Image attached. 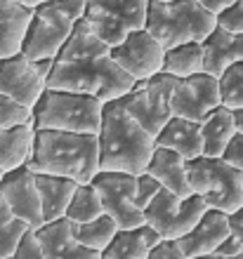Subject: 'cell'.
Returning <instances> with one entry per match:
<instances>
[{
  "mask_svg": "<svg viewBox=\"0 0 243 259\" xmlns=\"http://www.w3.org/2000/svg\"><path fill=\"white\" fill-rule=\"evenodd\" d=\"M135 85L111 57V48L90 28L85 19L76 24L66 45L54 57L48 88L92 95L101 102L121 99Z\"/></svg>",
  "mask_w": 243,
  "mask_h": 259,
  "instance_id": "cell-1",
  "label": "cell"
},
{
  "mask_svg": "<svg viewBox=\"0 0 243 259\" xmlns=\"http://www.w3.org/2000/svg\"><path fill=\"white\" fill-rule=\"evenodd\" d=\"M26 167L36 175H57L78 184H92L99 175V135L36 130Z\"/></svg>",
  "mask_w": 243,
  "mask_h": 259,
  "instance_id": "cell-2",
  "label": "cell"
},
{
  "mask_svg": "<svg viewBox=\"0 0 243 259\" xmlns=\"http://www.w3.org/2000/svg\"><path fill=\"white\" fill-rule=\"evenodd\" d=\"M156 151L151 137L130 116L121 99L104 102L99 127V172H125L144 175Z\"/></svg>",
  "mask_w": 243,
  "mask_h": 259,
  "instance_id": "cell-3",
  "label": "cell"
},
{
  "mask_svg": "<svg viewBox=\"0 0 243 259\" xmlns=\"http://www.w3.org/2000/svg\"><path fill=\"white\" fill-rule=\"evenodd\" d=\"M217 26V14H213L198 0H149L147 31L165 50L184 42H203Z\"/></svg>",
  "mask_w": 243,
  "mask_h": 259,
  "instance_id": "cell-4",
  "label": "cell"
},
{
  "mask_svg": "<svg viewBox=\"0 0 243 259\" xmlns=\"http://www.w3.org/2000/svg\"><path fill=\"white\" fill-rule=\"evenodd\" d=\"M83 14H85V0H48L36 5L21 42V55H26L31 62L45 57L54 59L71 38Z\"/></svg>",
  "mask_w": 243,
  "mask_h": 259,
  "instance_id": "cell-5",
  "label": "cell"
},
{
  "mask_svg": "<svg viewBox=\"0 0 243 259\" xmlns=\"http://www.w3.org/2000/svg\"><path fill=\"white\" fill-rule=\"evenodd\" d=\"M101 113L104 102L97 97L48 88L33 109V127L99 135Z\"/></svg>",
  "mask_w": 243,
  "mask_h": 259,
  "instance_id": "cell-6",
  "label": "cell"
},
{
  "mask_svg": "<svg viewBox=\"0 0 243 259\" xmlns=\"http://www.w3.org/2000/svg\"><path fill=\"white\" fill-rule=\"evenodd\" d=\"M187 179L191 193L205 198L210 210L231 214L243 207V172L222 158L201 156L187 160Z\"/></svg>",
  "mask_w": 243,
  "mask_h": 259,
  "instance_id": "cell-7",
  "label": "cell"
},
{
  "mask_svg": "<svg viewBox=\"0 0 243 259\" xmlns=\"http://www.w3.org/2000/svg\"><path fill=\"white\" fill-rule=\"evenodd\" d=\"M175 85H177L175 75L161 71V73L151 75L147 80H135L132 90L121 97V104L149 135L156 137L172 118L170 102H172Z\"/></svg>",
  "mask_w": 243,
  "mask_h": 259,
  "instance_id": "cell-8",
  "label": "cell"
},
{
  "mask_svg": "<svg viewBox=\"0 0 243 259\" xmlns=\"http://www.w3.org/2000/svg\"><path fill=\"white\" fill-rule=\"evenodd\" d=\"M147 10L149 0H85L83 19L109 48H116L147 26Z\"/></svg>",
  "mask_w": 243,
  "mask_h": 259,
  "instance_id": "cell-9",
  "label": "cell"
},
{
  "mask_svg": "<svg viewBox=\"0 0 243 259\" xmlns=\"http://www.w3.org/2000/svg\"><path fill=\"white\" fill-rule=\"evenodd\" d=\"M208 212V203L203 196L180 198L168 189H161L156 198L144 207V222L161 238L180 240L194 229L201 217Z\"/></svg>",
  "mask_w": 243,
  "mask_h": 259,
  "instance_id": "cell-10",
  "label": "cell"
},
{
  "mask_svg": "<svg viewBox=\"0 0 243 259\" xmlns=\"http://www.w3.org/2000/svg\"><path fill=\"white\" fill-rule=\"evenodd\" d=\"M92 186L97 189L107 212L111 219H116L118 229H135L147 224L144 210L137 205V175L125 172H99L92 179Z\"/></svg>",
  "mask_w": 243,
  "mask_h": 259,
  "instance_id": "cell-11",
  "label": "cell"
},
{
  "mask_svg": "<svg viewBox=\"0 0 243 259\" xmlns=\"http://www.w3.org/2000/svg\"><path fill=\"white\" fill-rule=\"evenodd\" d=\"M220 104H222L220 80L215 75L201 71V73H194L189 78H177V85L172 90V102H170L172 116L201 123Z\"/></svg>",
  "mask_w": 243,
  "mask_h": 259,
  "instance_id": "cell-12",
  "label": "cell"
},
{
  "mask_svg": "<svg viewBox=\"0 0 243 259\" xmlns=\"http://www.w3.org/2000/svg\"><path fill=\"white\" fill-rule=\"evenodd\" d=\"M111 57L130 78L147 80L163 71L165 48L147 28H140V31H132L121 45L111 48Z\"/></svg>",
  "mask_w": 243,
  "mask_h": 259,
  "instance_id": "cell-13",
  "label": "cell"
},
{
  "mask_svg": "<svg viewBox=\"0 0 243 259\" xmlns=\"http://www.w3.org/2000/svg\"><path fill=\"white\" fill-rule=\"evenodd\" d=\"M48 90V82L26 55H12L0 64V92L10 99L19 102L21 106L33 111L41 102L43 92Z\"/></svg>",
  "mask_w": 243,
  "mask_h": 259,
  "instance_id": "cell-14",
  "label": "cell"
},
{
  "mask_svg": "<svg viewBox=\"0 0 243 259\" xmlns=\"http://www.w3.org/2000/svg\"><path fill=\"white\" fill-rule=\"evenodd\" d=\"M0 196L5 198L7 207L19 219H24L31 229L38 231L45 224L41 193H38V186H36V172H31L26 165L5 172V177L0 182Z\"/></svg>",
  "mask_w": 243,
  "mask_h": 259,
  "instance_id": "cell-15",
  "label": "cell"
},
{
  "mask_svg": "<svg viewBox=\"0 0 243 259\" xmlns=\"http://www.w3.org/2000/svg\"><path fill=\"white\" fill-rule=\"evenodd\" d=\"M229 236H231L229 214L208 207V212L201 217V222L187 236L180 238V245H182V250L187 252L189 259H198V257L215 254L217 247L222 245Z\"/></svg>",
  "mask_w": 243,
  "mask_h": 259,
  "instance_id": "cell-16",
  "label": "cell"
},
{
  "mask_svg": "<svg viewBox=\"0 0 243 259\" xmlns=\"http://www.w3.org/2000/svg\"><path fill=\"white\" fill-rule=\"evenodd\" d=\"M45 259H101V252L81 245L74 236V222L66 217L48 222L38 229Z\"/></svg>",
  "mask_w": 243,
  "mask_h": 259,
  "instance_id": "cell-17",
  "label": "cell"
},
{
  "mask_svg": "<svg viewBox=\"0 0 243 259\" xmlns=\"http://www.w3.org/2000/svg\"><path fill=\"white\" fill-rule=\"evenodd\" d=\"M236 62H243V33H229L227 28L215 26L203 40V71L220 78Z\"/></svg>",
  "mask_w": 243,
  "mask_h": 259,
  "instance_id": "cell-18",
  "label": "cell"
},
{
  "mask_svg": "<svg viewBox=\"0 0 243 259\" xmlns=\"http://www.w3.org/2000/svg\"><path fill=\"white\" fill-rule=\"evenodd\" d=\"M147 172L154 179H158V184L163 189L172 191L175 196H180V198L194 196L189 186V179H187V158L180 156L177 151L156 146L154 156H151V160L147 165Z\"/></svg>",
  "mask_w": 243,
  "mask_h": 259,
  "instance_id": "cell-19",
  "label": "cell"
},
{
  "mask_svg": "<svg viewBox=\"0 0 243 259\" xmlns=\"http://www.w3.org/2000/svg\"><path fill=\"white\" fill-rule=\"evenodd\" d=\"M33 17V7L19 0H0V59L21 52V42Z\"/></svg>",
  "mask_w": 243,
  "mask_h": 259,
  "instance_id": "cell-20",
  "label": "cell"
},
{
  "mask_svg": "<svg viewBox=\"0 0 243 259\" xmlns=\"http://www.w3.org/2000/svg\"><path fill=\"white\" fill-rule=\"evenodd\" d=\"M156 146L163 149H172L187 160L203 156V135H201V123L187 120V118L172 116L165 123V127L156 135Z\"/></svg>",
  "mask_w": 243,
  "mask_h": 259,
  "instance_id": "cell-21",
  "label": "cell"
},
{
  "mask_svg": "<svg viewBox=\"0 0 243 259\" xmlns=\"http://www.w3.org/2000/svg\"><path fill=\"white\" fill-rule=\"evenodd\" d=\"M158 240L161 236L149 224L135 226V229H121L107 250L101 252V259H149Z\"/></svg>",
  "mask_w": 243,
  "mask_h": 259,
  "instance_id": "cell-22",
  "label": "cell"
},
{
  "mask_svg": "<svg viewBox=\"0 0 243 259\" xmlns=\"http://www.w3.org/2000/svg\"><path fill=\"white\" fill-rule=\"evenodd\" d=\"M36 186H38V193H41L45 224L66 217L68 203H71V198H74L76 189H78V182L66 177H57V175H36Z\"/></svg>",
  "mask_w": 243,
  "mask_h": 259,
  "instance_id": "cell-23",
  "label": "cell"
},
{
  "mask_svg": "<svg viewBox=\"0 0 243 259\" xmlns=\"http://www.w3.org/2000/svg\"><path fill=\"white\" fill-rule=\"evenodd\" d=\"M201 135H203V156L208 158H222L224 149L236 135V123H234V111L227 106H217L201 120Z\"/></svg>",
  "mask_w": 243,
  "mask_h": 259,
  "instance_id": "cell-24",
  "label": "cell"
},
{
  "mask_svg": "<svg viewBox=\"0 0 243 259\" xmlns=\"http://www.w3.org/2000/svg\"><path fill=\"white\" fill-rule=\"evenodd\" d=\"M33 123L14 125V127H0V167L5 172L17 170L26 165L31 151H33Z\"/></svg>",
  "mask_w": 243,
  "mask_h": 259,
  "instance_id": "cell-25",
  "label": "cell"
},
{
  "mask_svg": "<svg viewBox=\"0 0 243 259\" xmlns=\"http://www.w3.org/2000/svg\"><path fill=\"white\" fill-rule=\"evenodd\" d=\"M163 71L175 78H189L203 71V42H184L165 50Z\"/></svg>",
  "mask_w": 243,
  "mask_h": 259,
  "instance_id": "cell-26",
  "label": "cell"
},
{
  "mask_svg": "<svg viewBox=\"0 0 243 259\" xmlns=\"http://www.w3.org/2000/svg\"><path fill=\"white\" fill-rule=\"evenodd\" d=\"M121 231L116 219H111L104 212L92 222H85V224H74V236L81 245L90 247V250H97V252H104L109 247V243L116 238V233Z\"/></svg>",
  "mask_w": 243,
  "mask_h": 259,
  "instance_id": "cell-27",
  "label": "cell"
},
{
  "mask_svg": "<svg viewBox=\"0 0 243 259\" xmlns=\"http://www.w3.org/2000/svg\"><path fill=\"white\" fill-rule=\"evenodd\" d=\"M99 214H104V205H101L97 189L92 184H78L71 203H68L66 219H71L74 224H85V222L97 219Z\"/></svg>",
  "mask_w": 243,
  "mask_h": 259,
  "instance_id": "cell-28",
  "label": "cell"
},
{
  "mask_svg": "<svg viewBox=\"0 0 243 259\" xmlns=\"http://www.w3.org/2000/svg\"><path fill=\"white\" fill-rule=\"evenodd\" d=\"M31 226L19 219L10 207H7L5 198L0 196V254L5 257H12L19 240L24 238V233L28 231Z\"/></svg>",
  "mask_w": 243,
  "mask_h": 259,
  "instance_id": "cell-29",
  "label": "cell"
},
{
  "mask_svg": "<svg viewBox=\"0 0 243 259\" xmlns=\"http://www.w3.org/2000/svg\"><path fill=\"white\" fill-rule=\"evenodd\" d=\"M220 97L227 109H243V62L231 64L220 78Z\"/></svg>",
  "mask_w": 243,
  "mask_h": 259,
  "instance_id": "cell-30",
  "label": "cell"
},
{
  "mask_svg": "<svg viewBox=\"0 0 243 259\" xmlns=\"http://www.w3.org/2000/svg\"><path fill=\"white\" fill-rule=\"evenodd\" d=\"M26 123H33V111L0 92V127H14Z\"/></svg>",
  "mask_w": 243,
  "mask_h": 259,
  "instance_id": "cell-31",
  "label": "cell"
},
{
  "mask_svg": "<svg viewBox=\"0 0 243 259\" xmlns=\"http://www.w3.org/2000/svg\"><path fill=\"white\" fill-rule=\"evenodd\" d=\"M12 259H45V250H43V243L38 238L36 229H28L24 233V238L19 240V245L14 250Z\"/></svg>",
  "mask_w": 243,
  "mask_h": 259,
  "instance_id": "cell-32",
  "label": "cell"
},
{
  "mask_svg": "<svg viewBox=\"0 0 243 259\" xmlns=\"http://www.w3.org/2000/svg\"><path fill=\"white\" fill-rule=\"evenodd\" d=\"M217 26L227 28L229 33H243V0L231 3L217 14Z\"/></svg>",
  "mask_w": 243,
  "mask_h": 259,
  "instance_id": "cell-33",
  "label": "cell"
},
{
  "mask_svg": "<svg viewBox=\"0 0 243 259\" xmlns=\"http://www.w3.org/2000/svg\"><path fill=\"white\" fill-rule=\"evenodd\" d=\"M163 186L158 184V179H154L149 172H144V175H137V193H135V200L140 207H147L151 200L156 198V193L161 191Z\"/></svg>",
  "mask_w": 243,
  "mask_h": 259,
  "instance_id": "cell-34",
  "label": "cell"
},
{
  "mask_svg": "<svg viewBox=\"0 0 243 259\" xmlns=\"http://www.w3.org/2000/svg\"><path fill=\"white\" fill-rule=\"evenodd\" d=\"M149 259H189V257H187V252L182 250L180 240H165V238H161L154 245V250H151Z\"/></svg>",
  "mask_w": 243,
  "mask_h": 259,
  "instance_id": "cell-35",
  "label": "cell"
},
{
  "mask_svg": "<svg viewBox=\"0 0 243 259\" xmlns=\"http://www.w3.org/2000/svg\"><path fill=\"white\" fill-rule=\"evenodd\" d=\"M222 160L224 163H229L231 167H236V170L243 172V135H234V139L229 142V146L224 149L222 153Z\"/></svg>",
  "mask_w": 243,
  "mask_h": 259,
  "instance_id": "cell-36",
  "label": "cell"
},
{
  "mask_svg": "<svg viewBox=\"0 0 243 259\" xmlns=\"http://www.w3.org/2000/svg\"><path fill=\"white\" fill-rule=\"evenodd\" d=\"M229 229H231V236H234L243 247V207H238L236 212L229 214Z\"/></svg>",
  "mask_w": 243,
  "mask_h": 259,
  "instance_id": "cell-37",
  "label": "cell"
},
{
  "mask_svg": "<svg viewBox=\"0 0 243 259\" xmlns=\"http://www.w3.org/2000/svg\"><path fill=\"white\" fill-rule=\"evenodd\" d=\"M243 252V247H241V243H238L234 236H229V238L224 240L222 245L217 247V252L215 254H222V257H234V254H241Z\"/></svg>",
  "mask_w": 243,
  "mask_h": 259,
  "instance_id": "cell-38",
  "label": "cell"
},
{
  "mask_svg": "<svg viewBox=\"0 0 243 259\" xmlns=\"http://www.w3.org/2000/svg\"><path fill=\"white\" fill-rule=\"evenodd\" d=\"M33 66H36V71L45 78V82H48L50 73H52V66H54V59H50V57H45V59H36Z\"/></svg>",
  "mask_w": 243,
  "mask_h": 259,
  "instance_id": "cell-39",
  "label": "cell"
},
{
  "mask_svg": "<svg viewBox=\"0 0 243 259\" xmlns=\"http://www.w3.org/2000/svg\"><path fill=\"white\" fill-rule=\"evenodd\" d=\"M201 5H205L213 14H220L224 10V7H229L231 3H236V0H198Z\"/></svg>",
  "mask_w": 243,
  "mask_h": 259,
  "instance_id": "cell-40",
  "label": "cell"
},
{
  "mask_svg": "<svg viewBox=\"0 0 243 259\" xmlns=\"http://www.w3.org/2000/svg\"><path fill=\"white\" fill-rule=\"evenodd\" d=\"M234 123H236V132L243 135V109H234Z\"/></svg>",
  "mask_w": 243,
  "mask_h": 259,
  "instance_id": "cell-41",
  "label": "cell"
},
{
  "mask_svg": "<svg viewBox=\"0 0 243 259\" xmlns=\"http://www.w3.org/2000/svg\"><path fill=\"white\" fill-rule=\"evenodd\" d=\"M198 259H243V252H241V254H234V257H222V254H208V257H198Z\"/></svg>",
  "mask_w": 243,
  "mask_h": 259,
  "instance_id": "cell-42",
  "label": "cell"
},
{
  "mask_svg": "<svg viewBox=\"0 0 243 259\" xmlns=\"http://www.w3.org/2000/svg\"><path fill=\"white\" fill-rule=\"evenodd\" d=\"M19 3H24L28 7H36V5H41V3H48V0H19Z\"/></svg>",
  "mask_w": 243,
  "mask_h": 259,
  "instance_id": "cell-43",
  "label": "cell"
},
{
  "mask_svg": "<svg viewBox=\"0 0 243 259\" xmlns=\"http://www.w3.org/2000/svg\"><path fill=\"white\" fill-rule=\"evenodd\" d=\"M3 177H5V170H3V167H0V182H3Z\"/></svg>",
  "mask_w": 243,
  "mask_h": 259,
  "instance_id": "cell-44",
  "label": "cell"
},
{
  "mask_svg": "<svg viewBox=\"0 0 243 259\" xmlns=\"http://www.w3.org/2000/svg\"><path fill=\"white\" fill-rule=\"evenodd\" d=\"M0 259H12V257H5V254H0Z\"/></svg>",
  "mask_w": 243,
  "mask_h": 259,
  "instance_id": "cell-45",
  "label": "cell"
},
{
  "mask_svg": "<svg viewBox=\"0 0 243 259\" xmlns=\"http://www.w3.org/2000/svg\"><path fill=\"white\" fill-rule=\"evenodd\" d=\"M161 3H170V0H161Z\"/></svg>",
  "mask_w": 243,
  "mask_h": 259,
  "instance_id": "cell-46",
  "label": "cell"
},
{
  "mask_svg": "<svg viewBox=\"0 0 243 259\" xmlns=\"http://www.w3.org/2000/svg\"><path fill=\"white\" fill-rule=\"evenodd\" d=\"M0 64H3V59H0Z\"/></svg>",
  "mask_w": 243,
  "mask_h": 259,
  "instance_id": "cell-47",
  "label": "cell"
}]
</instances>
